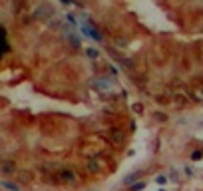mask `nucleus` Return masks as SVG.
Masks as SVG:
<instances>
[{
  "instance_id": "obj_4",
  "label": "nucleus",
  "mask_w": 203,
  "mask_h": 191,
  "mask_svg": "<svg viewBox=\"0 0 203 191\" xmlns=\"http://www.w3.org/2000/svg\"><path fill=\"white\" fill-rule=\"evenodd\" d=\"M6 50H8V42H6V36H4V30H0V58Z\"/></svg>"
},
{
  "instance_id": "obj_8",
  "label": "nucleus",
  "mask_w": 203,
  "mask_h": 191,
  "mask_svg": "<svg viewBox=\"0 0 203 191\" xmlns=\"http://www.w3.org/2000/svg\"><path fill=\"white\" fill-rule=\"evenodd\" d=\"M143 187H145V183H143V181H139V183H135V185H133L132 189L135 191V189H143Z\"/></svg>"
},
{
  "instance_id": "obj_3",
  "label": "nucleus",
  "mask_w": 203,
  "mask_h": 191,
  "mask_svg": "<svg viewBox=\"0 0 203 191\" xmlns=\"http://www.w3.org/2000/svg\"><path fill=\"white\" fill-rule=\"evenodd\" d=\"M96 88H98V90H109V88H112V82H109V78H98Z\"/></svg>"
},
{
  "instance_id": "obj_9",
  "label": "nucleus",
  "mask_w": 203,
  "mask_h": 191,
  "mask_svg": "<svg viewBox=\"0 0 203 191\" xmlns=\"http://www.w3.org/2000/svg\"><path fill=\"white\" fill-rule=\"evenodd\" d=\"M62 2H64V4H70V2H72V0H62Z\"/></svg>"
},
{
  "instance_id": "obj_10",
  "label": "nucleus",
  "mask_w": 203,
  "mask_h": 191,
  "mask_svg": "<svg viewBox=\"0 0 203 191\" xmlns=\"http://www.w3.org/2000/svg\"><path fill=\"white\" fill-rule=\"evenodd\" d=\"M201 94H203V90H201Z\"/></svg>"
},
{
  "instance_id": "obj_5",
  "label": "nucleus",
  "mask_w": 203,
  "mask_h": 191,
  "mask_svg": "<svg viewBox=\"0 0 203 191\" xmlns=\"http://www.w3.org/2000/svg\"><path fill=\"white\" fill-rule=\"evenodd\" d=\"M2 171H4V173H10V171H14V163H10V161H8V163L2 167Z\"/></svg>"
},
{
  "instance_id": "obj_6",
  "label": "nucleus",
  "mask_w": 203,
  "mask_h": 191,
  "mask_svg": "<svg viewBox=\"0 0 203 191\" xmlns=\"http://www.w3.org/2000/svg\"><path fill=\"white\" fill-rule=\"evenodd\" d=\"M86 54H88L90 58H98V50H92V48H88V50H86Z\"/></svg>"
},
{
  "instance_id": "obj_2",
  "label": "nucleus",
  "mask_w": 203,
  "mask_h": 191,
  "mask_svg": "<svg viewBox=\"0 0 203 191\" xmlns=\"http://www.w3.org/2000/svg\"><path fill=\"white\" fill-rule=\"evenodd\" d=\"M80 26H82V30L86 32V36H90V38H94V40H102V36L98 34V30H96V28H92V26H88V24H80Z\"/></svg>"
},
{
  "instance_id": "obj_7",
  "label": "nucleus",
  "mask_w": 203,
  "mask_h": 191,
  "mask_svg": "<svg viewBox=\"0 0 203 191\" xmlns=\"http://www.w3.org/2000/svg\"><path fill=\"white\" fill-rule=\"evenodd\" d=\"M4 187H6V189H10V191H18V185H12V183H6V181H4Z\"/></svg>"
},
{
  "instance_id": "obj_1",
  "label": "nucleus",
  "mask_w": 203,
  "mask_h": 191,
  "mask_svg": "<svg viewBox=\"0 0 203 191\" xmlns=\"http://www.w3.org/2000/svg\"><path fill=\"white\" fill-rule=\"evenodd\" d=\"M58 179H60L62 183H74V181L78 179V175H76L74 169H60V171H58Z\"/></svg>"
}]
</instances>
